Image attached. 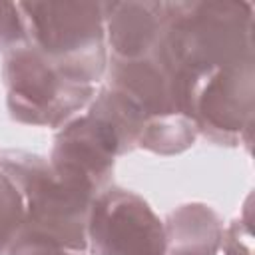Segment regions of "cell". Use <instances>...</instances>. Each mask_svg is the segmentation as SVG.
<instances>
[{
    "label": "cell",
    "instance_id": "obj_15",
    "mask_svg": "<svg viewBox=\"0 0 255 255\" xmlns=\"http://www.w3.org/2000/svg\"><path fill=\"white\" fill-rule=\"evenodd\" d=\"M225 255H253V235L249 219H235L227 231H223Z\"/></svg>",
    "mask_w": 255,
    "mask_h": 255
},
{
    "label": "cell",
    "instance_id": "obj_1",
    "mask_svg": "<svg viewBox=\"0 0 255 255\" xmlns=\"http://www.w3.org/2000/svg\"><path fill=\"white\" fill-rule=\"evenodd\" d=\"M167 74L177 114L203 76L253 62V6L233 0L165 2L161 36L149 54Z\"/></svg>",
    "mask_w": 255,
    "mask_h": 255
},
{
    "label": "cell",
    "instance_id": "obj_7",
    "mask_svg": "<svg viewBox=\"0 0 255 255\" xmlns=\"http://www.w3.org/2000/svg\"><path fill=\"white\" fill-rule=\"evenodd\" d=\"M116 155L120 145L112 129L86 114L64 124L56 133L48 161L58 177L96 197L110 187Z\"/></svg>",
    "mask_w": 255,
    "mask_h": 255
},
{
    "label": "cell",
    "instance_id": "obj_16",
    "mask_svg": "<svg viewBox=\"0 0 255 255\" xmlns=\"http://www.w3.org/2000/svg\"><path fill=\"white\" fill-rule=\"evenodd\" d=\"M8 255H82L80 251H72V249H62L56 245H48L42 241H30V239H16L10 249Z\"/></svg>",
    "mask_w": 255,
    "mask_h": 255
},
{
    "label": "cell",
    "instance_id": "obj_3",
    "mask_svg": "<svg viewBox=\"0 0 255 255\" xmlns=\"http://www.w3.org/2000/svg\"><path fill=\"white\" fill-rule=\"evenodd\" d=\"M26 38L68 78L94 84L106 70L104 2H16Z\"/></svg>",
    "mask_w": 255,
    "mask_h": 255
},
{
    "label": "cell",
    "instance_id": "obj_4",
    "mask_svg": "<svg viewBox=\"0 0 255 255\" xmlns=\"http://www.w3.org/2000/svg\"><path fill=\"white\" fill-rule=\"evenodd\" d=\"M2 80L10 116L28 126L58 128L94 98L92 84L68 78L28 42L4 52Z\"/></svg>",
    "mask_w": 255,
    "mask_h": 255
},
{
    "label": "cell",
    "instance_id": "obj_9",
    "mask_svg": "<svg viewBox=\"0 0 255 255\" xmlns=\"http://www.w3.org/2000/svg\"><path fill=\"white\" fill-rule=\"evenodd\" d=\"M106 86L126 94L145 114L147 120L177 114L171 82L151 56L135 60L112 58Z\"/></svg>",
    "mask_w": 255,
    "mask_h": 255
},
{
    "label": "cell",
    "instance_id": "obj_12",
    "mask_svg": "<svg viewBox=\"0 0 255 255\" xmlns=\"http://www.w3.org/2000/svg\"><path fill=\"white\" fill-rule=\"evenodd\" d=\"M197 137V126L183 114H167L149 118L137 137V145L153 153L171 155L193 145Z\"/></svg>",
    "mask_w": 255,
    "mask_h": 255
},
{
    "label": "cell",
    "instance_id": "obj_5",
    "mask_svg": "<svg viewBox=\"0 0 255 255\" xmlns=\"http://www.w3.org/2000/svg\"><path fill=\"white\" fill-rule=\"evenodd\" d=\"M86 237L92 255H165V231L133 191L106 187L90 205Z\"/></svg>",
    "mask_w": 255,
    "mask_h": 255
},
{
    "label": "cell",
    "instance_id": "obj_6",
    "mask_svg": "<svg viewBox=\"0 0 255 255\" xmlns=\"http://www.w3.org/2000/svg\"><path fill=\"white\" fill-rule=\"evenodd\" d=\"M253 62L215 70L191 88L185 116L215 143H249L255 96Z\"/></svg>",
    "mask_w": 255,
    "mask_h": 255
},
{
    "label": "cell",
    "instance_id": "obj_13",
    "mask_svg": "<svg viewBox=\"0 0 255 255\" xmlns=\"http://www.w3.org/2000/svg\"><path fill=\"white\" fill-rule=\"evenodd\" d=\"M24 223V199L16 185L0 169V253L16 241Z\"/></svg>",
    "mask_w": 255,
    "mask_h": 255
},
{
    "label": "cell",
    "instance_id": "obj_8",
    "mask_svg": "<svg viewBox=\"0 0 255 255\" xmlns=\"http://www.w3.org/2000/svg\"><path fill=\"white\" fill-rule=\"evenodd\" d=\"M165 20V2H104L112 58L135 60L153 52Z\"/></svg>",
    "mask_w": 255,
    "mask_h": 255
},
{
    "label": "cell",
    "instance_id": "obj_11",
    "mask_svg": "<svg viewBox=\"0 0 255 255\" xmlns=\"http://www.w3.org/2000/svg\"><path fill=\"white\" fill-rule=\"evenodd\" d=\"M90 116L104 122L118 139L120 155L131 151L137 145L139 131L147 122L145 114L122 92L104 86L90 106Z\"/></svg>",
    "mask_w": 255,
    "mask_h": 255
},
{
    "label": "cell",
    "instance_id": "obj_2",
    "mask_svg": "<svg viewBox=\"0 0 255 255\" xmlns=\"http://www.w3.org/2000/svg\"><path fill=\"white\" fill-rule=\"evenodd\" d=\"M0 169L24 199V223L16 239L42 241L62 249L88 247L86 223L94 195L66 183L50 161L28 151H4Z\"/></svg>",
    "mask_w": 255,
    "mask_h": 255
},
{
    "label": "cell",
    "instance_id": "obj_14",
    "mask_svg": "<svg viewBox=\"0 0 255 255\" xmlns=\"http://www.w3.org/2000/svg\"><path fill=\"white\" fill-rule=\"evenodd\" d=\"M24 42H28V38L18 4L0 0V48L6 52Z\"/></svg>",
    "mask_w": 255,
    "mask_h": 255
},
{
    "label": "cell",
    "instance_id": "obj_10",
    "mask_svg": "<svg viewBox=\"0 0 255 255\" xmlns=\"http://www.w3.org/2000/svg\"><path fill=\"white\" fill-rule=\"evenodd\" d=\"M165 255H215L223 239L221 217L203 203L173 209L165 223Z\"/></svg>",
    "mask_w": 255,
    "mask_h": 255
}]
</instances>
